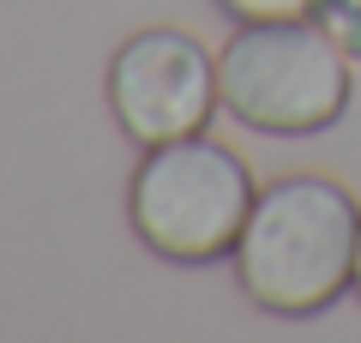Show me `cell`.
Here are the masks:
<instances>
[{
    "label": "cell",
    "mask_w": 361,
    "mask_h": 343,
    "mask_svg": "<svg viewBox=\"0 0 361 343\" xmlns=\"http://www.w3.org/2000/svg\"><path fill=\"white\" fill-rule=\"evenodd\" d=\"M361 211L337 181L295 175L253 199L235 241V277L265 313L307 319L325 313L355 283Z\"/></svg>",
    "instance_id": "1"
},
{
    "label": "cell",
    "mask_w": 361,
    "mask_h": 343,
    "mask_svg": "<svg viewBox=\"0 0 361 343\" xmlns=\"http://www.w3.org/2000/svg\"><path fill=\"white\" fill-rule=\"evenodd\" d=\"M217 97L271 139L325 133L349 109V54L319 18H253L217 54Z\"/></svg>",
    "instance_id": "2"
},
{
    "label": "cell",
    "mask_w": 361,
    "mask_h": 343,
    "mask_svg": "<svg viewBox=\"0 0 361 343\" xmlns=\"http://www.w3.org/2000/svg\"><path fill=\"white\" fill-rule=\"evenodd\" d=\"M253 199L259 193L241 157L205 133H187V139L145 151L127 211L151 253L175 259V265H205V259L235 253Z\"/></svg>",
    "instance_id": "3"
},
{
    "label": "cell",
    "mask_w": 361,
    "mask_h": 343,
    "mask_svg": "<svg viewBox=\"0 0 361 343\" xmlns=\"http://www.w3.org/2000/svg\"><path fill=\"white\" fill-rule=\"evenodd\" d=\"M109 109H115L121 133L139 139L145 151L187 139V133H205L211 109H223L217 61L187 30L151 25L139 37H127L109 61Z\"/></svg>",
    "instance_id": "4"
},
{
    "label": "cell",
    "mask_w": 361,
    "mask_h": 343,
    "mask_svg": "<svg viewBox=\"0 0 361 343\" xmlns=\"http://www.w3.org/2000/svg\"><path fill=\"white\" fill-rule=\"evenodd\" d=\"M313 18L331 30V42L349 54V61H361V0H319Z\"/></svg>",
    "instance_id": "5"
},
{
    "label": "cell",
    "mask_w": 361,
    "mask_h": 343,
    "mask_svg": "<svg viewBox=\"0 0 361 343\" xmlns=\"http://www.w3.org/2000/svg\"><path fill=\"white\" fill-rule=\"evenodd\" d=\"M241 25H253V18H313V6L319 0H223Z\"/></svg>",
    "instance_id": "6"
},
{
    "label": "cell",
    "mask_w": 361,
    "mask_h": 343,
    "mask_svg": "<svg viewBox=\"0 0 361 343\" xmlns=\"http://www.w3.org/2000/svg\"><path fill=\"white\" fill-rule=\"evenodd\" d=\"M355 289H361V241H355Z\"/></svg>",
    "instance_id": "7"
}]
</instances>
